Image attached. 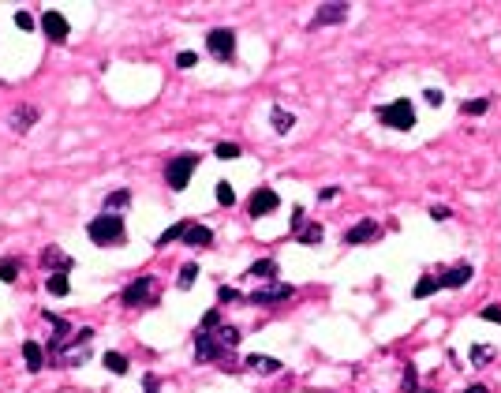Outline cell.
<instances>
[{
  "instance_id": "cell-1",
  "label": "cell",
  "mask_w": 501,
  "mask_h": 393,
  "mask_svg": "<svg viewBox=\"0 0 501 393\" xmlns=\"http://www.w3.org/2000/svg\"><path fill=\"white\" fill-rule=\"evenodd\" d=\"M124 233H127V225L120 214H97L94 221L86 225V236H90L94 247H120L124 244Z\"/></svg>"
},
{
  "instance_id": "cell-2",
  "label": "cell",
  "mask_w": 501,
  "mask_h": 393,
  "mask_svg": "<svg viewBox=\"0 0 501 393\" xmlns=\"http://www.w3.org/2000/svg\"><path fill=\"white\" fill-rule=\"evenodd\" d=\"M374 120L389 131H411L416 127V105H411L408 97H393V102L374 109Z\"/></svg>"
},
{
  "instance_id": "cell-3",
  "label": "cell",
  "mask_w": 501,
  "mask_h": 393,
  "mask_svg": "<svg viewBox=\"0 0 501 393\" xmlns=\"http://www.w3.org/2000/svg\"><path fill=\"white\" fill-rule=\"evenodd\" d=\"M199 161H202V154H176V158H169L165 161V184H169L172 191H183L191 184L195 169H199Z\"/></svg>"
},
{
  "instance_id": "cell-4",
  "label": "cell",
  "mask_w": 501,
  "mask_h": 393,
  "mask_svg": "<svg viewBox=\"0 0 501 393\" xmlns=\"http://www.w3.org/2000/svg\"><path fill=\"white\" fill-rule=\"evenodd\" d=\"M206 53H210L217 64H232L236 60V30L232 27L206 30Z\"/></svg>"
},
{
  "instance_id": "cell-5",
  "label": "cell",
  "mask_w": 501,
  "mask_h": 393,
  "mask_svg": "<svg viewBox=\"0 0 501 393\" xmlns=\"http://www.w3.org/2000/svg\"><path fill=\"white\" fill-rule=\"evenodd\" d=\"M154 289H157V277L154 274H139L132 285H127L124 292H120V303L124 308H154Z\"/></svg>"
},
{
  "instance_id": "cell-6",
  "label": "cell",
  "mask_w": 501,
  "mask_h": 393,
  "mask_svg": "<svg viewBox=\"0 0 501 393\" xmlns=\"http://www.w3.org/2000/svg\"><path fill=\"white\" fill-rule=\"evenodd\" d=\"M191 341H195V364H221V359H228V348L210 330H195Z\"/></svg>"
},
{
  "instance_id": "cell-7",
  "label": "cell",
  "mask_w": 501,
  "mask_h": 393,
  "mask_svg": "<svg viewBox=\"0 0 501 393\" xmlns=\"http://www.w3.org/2000/svg\"><path fill=\"white\" fill-rule=\"evenodd\" d=\"M292 296H296V289H292V285H281V281H274V285H266V289L247 292L244 303H255V308H281V303H288Z\"/></svg>"
},
{
  "instance_id": "cell-8",
  "label": "cell",
  "mask_w": 501,
  "mask_h": 393,
  "mask_svg": "<svg viewBox=\"0 0 501 393\" xmlns=\"http://www.w3.org/2000/svg\"><path fill=\"white\" fill-rule=\"evenodd\" d=\"M281 206V195L269 188V184H262V188H255L250 191V199H247V214L250 217H266V214H274Z\"/></svg>"
},
{
  "instance_id": "cell-9",
  "label": "cell",
  "mask_w": 501,
  "mask_h": 393,
  "mask_svg": "<svg viewBox=\"0 0 501 393\" xmlns=\"http://www.w3.org/2000/svg\"><path fill=\"white\" fill-rule=\"evenodd\" d=\"M378 236H382V225H378L374 217H359V221L344 233V244L348 247H363V244H370V240H378Z\"/></svg>"
},
{
  "instance_id": "cell-10",
  "label": "cell",
  "mask_w": 501,
  "mask_h": 393,
  "mask_svg": "<svg viewBox=\"0 0 501 393\" xmlns=\"http://www.w3.org/2000/svg\"><path fill=\"white\" fill-rule=\"evenodd\" d=\"M475 266L472 262H453V266H442L438 270V289H464L472 281Z\"/></svg>"
},
{
  "instance_id": "cell-11",
  "label": "cell",
  "mask_w": 501,
  "mask_h": 393,
  "mask_svg": "<svg viewBox=\"0 0 501 393\" xmlns=\"http://www.w3.org/2000/svg\"><path fill=\"white\" fill-rule=\"evenodd\" d=\"M41 34H45L52 46H64L68 41V34H71V27H68V19H64L60 12H41Z\"/></svg>"
},
{
  "instance_id": "cell-12",
  "label": "cell",
  "mask_w": 501,
  "mask_h": 393,
  "mask_svg": "<svg viewBox=\"0 0 501 393\" xmlns=\"http://www.w3.org/2000/svg\"><path fill=\"white\" fill-rule=\"evenodd\" d=\"M41 266H45L49 274H71V270H75V258L64 255L60 244H49L45 251H41Z\"/></svg>"
},
{
  "instance_id": "cell-13",
  "label": "cell",
  "mask_w": 501,
  "mask_h": 393,
  "mask_svg": "<svg viewBox=\"0 0 501 393\" xmlns=\"http://www.w3.org/2000/svg\"><path fill=\"white\" fill-rule=\"evenodd\" d=\"M348 19V4H318V12L311 15V30L318 27H341Z\"/></svg>"
},
{
  "instance_id": "cell-14",
  "label": "cell",
  "mask_w": 501,
  "mask_h": 393,
  "mask_svg": "<svg viewBox=\"0 0 501 393\" xmlns=\"http://www.w3.org/2000/svg\"><path fill=\"white\" fill-rule=\"evenodd\" d=\"M38 120H41V109L38 105H19V109H12V116H8V127H12L15 135H27Z\"/></svg>"
},
{
  "instance_id": "cell-15",
  "label": "cell",
  "mask_w": 501,
  "mask_h": 393,
  "mask_svg": "<svg viewBox=\"0 0 501 393\" xmlns=\"http://www.w3.org/2000/svg\"><path fill=\"white\" fill-rule=\"evenodd\" d=\"M23 359H27V371H30V375H38L41 367H49V352H45L38 341H23Z\"/></svg>"
},
{
  "instance_id": "cell-16",
  "label": "cell",
  "mask_w": 501,
  "mask_h": 393,
  "mask_svg": "<svg viewBox=\"0 0 501 393\" xmlns=\"http://www.w3.org/2000/svg\"><path fill=\"white\" fill-rule=\"evenodd\" d=\"M277 274L281 270H277L274 258H258V262H250V266L244 270V277H258V281H269V285L277 281Z\"/></svg>"
},
{
  "instance_id": "cell-17",
  "label": "cell",
  "mask_w": 501,
  "mask_h": 393,
  "mask_svg": "<svg viewBox=\"0 0 501 393\" xmlns=\"http://www.w3.org/2000/svg\"><path fill=\"white\" fill-rule=\"evenodd\" d=\"M244 364H247L250 371H258V375H277V371L285 367L277 356H262V352H250V356L244 359Z\"/></svg>"
},
{
  "instance_id": "cell-18",
  "label": "cell",
  "mask_w": 501,
  "mask_h": 393,
  "mask_svg": "<svg viewBox=\"0 0 501 393\" xmlns=\"http://www.w3.org/2000/svg\"><path fill=\"white\" fill-rule=\"evenodd\" d=\"M180 244H188V247H210V244H213V228H206V225H195V221H191Z\"/></svg>"
},
{
  "instance_id": "cell-19",
  "label": "cell",
  "mask_w": 501,
  "mask_h": 393,
  "mask_svg": "<svg viewBox=\"0 0 501 393\" xmlns=\"http://www.w3.org/2000/svg\"><path fill=\"white\" fill-rule=\"evenodd\" d=\"M269 124H274V131H277V135H288V131L296 127V116H292L288 109L274 105V109H269Z\"/></svg>"
},
{
  "instance_id": "cell-20",
  "label": "cell",
  "mask_w": 501,
  "mask_h": 393,
  "mask_svg": "<svg viewBox=\"0 0 501 393\" xmlns=\"http://www.w3.org/2000/svg\"><path fill=\"white\" fill-rule=\"evenodd\" d=\"M188 225H191V221H188V217H183V221H176V225H169V228H165V233H161V236L154 240V247L161 251V247H169V244H172V240H183V233H188Z\"/></svg>"
},
{
  "instance_id": "cell-21",
  "label": "cell",
  "mask_w": 501,
  "mask_h": 393,
  "mask_svg": "<svg viewBox=\"0 0 501 393\" xmlns=\"http://www.w3.org/2000/svg\"><path fill=\"white\" fill-rule=\"evenodd\" d=\"M120 206H132V188H116L105 195V214H116Z\"/></svg>"
},
{
  "instance_id": "cell-22",
  "label": "cell",
  "mask_w": 501,
  "mask_h": 393,
  "mask_svg": "<svg viewBox=\"0 0 501 393\" xmlns=\"http://www.w3.org/2000/svg\"><path fill=\"white\" fill-rule=\"evenodd\" d=\"M400 389H404V393H430V389L419 386V367L411 364V359L404 364V378H400Z\"/></svg>"
},
{
  "instance_id": "cell-23",
  "label": "cell",
  "mask_w": 501,
  "mask_h": 393,
  "mask_svg": "<svg viewBox=\"0 0 501 393\" xmlns=\"http://www.w3.org/2000/svg\"><path fill=\"white\" fill-rule=\"evenodd\" d=\"M322 236H325V228L318 225V221H311V225H303L299 233H296V240L303 247H314V244H322Z\"/></svg>"
},
{
  "instance_id": "cell-24",
  "label": "cell",
  "mask_w": 501,
  "mask_h": 393,
  "mask_svg": "<svg viewBox=\"0 0 501 393\" xmlns=\"http://www.w3.org/2000/svg\"><path fill=\"white\" fill-rule=\"evenodd\" d=\"M213 337H217V341H221L225 348H228V352H232V348L239 345V337H244V333H239L236 330V326H217V330H210Z\"/></svg>"
},
{
  "instance_id": "cell-25",
  "label": "cell",
  "mask_w": 501,
  "mask_h": 393,
  "mask_svg": "<svg viewBox=\"0 0 501 393\" xmlns=\"http://www.w3.org/2000/svg\"><path fill=\"white\" fill-rule=\"evenodd\" d=\"M45 289H49V296H68V292H71V277L68 274H49Z\"/></svg>"
},
{
  "instance_id": "cell-26",
  "label": "cell",
  "mask_w": 501,
  "mask_h": 393,
  "mask_svg": "<svg viewBox=\"0 0 501 393\" xmlns=\"http://www.w3.org/2000/svg\"><path fill=\"white\" fill-rule=\"evenodd\" d=\"M101 364H105L108 375H127V356L124 352H105Z\"/></svg>"
},
{
  "instance_id": "cell-27",
  "label": "cell",
  "mask_w": 501,
  "mask_h": 393,
  "mask_svg": "<svg viewBox=\"0 0 501 393\" xmlns=\"http://www.w3.org/2000/svg\"><path fill=\"white\" fill-rule=\"evenodd\" d=\"M494 356H498V348H490V345H472V352H467V359H472L475 367H490Z\"/></svg>"
},
{
  "instance_id": "cell-28",
  "label": "cell",
  "mask_w": 501,
  "mask_h": 393,
  "mask_svg": "<svg viewBox=\"0 0 501 393\" xmlns=\"http://www.w3.org/2000/svg\"><path fill=\"white\" fill-rule=\"evenodd\" d=\"M199 274H202V270L195 266V262H183V266H180V277H176V289L188 292V289L195 285V281H199Z\"/></svg>"
},
{
  "instance_id": "cell-29",
  "label": "cell",
  "mask_w": 501,
  "mask_h": 393,
  "mask_svg": "<svg viewBox=\"0 0 501 393\" xmlns=\"http://www.w3.org/2000/svg\"><path fill=\"white\" fill-rule=\"evenodd\" d=\"M434 292H438V277L423 274V277L416 281V289H411V296H416V300H427V296H434Z\"/></svg>"
},
{
  "instance_id": "cell-30",
  "label": "cell",
  "mask_w": 501,
  "mask_h": 393,
  "mask_svg": "<svg viewBox=\"0 0 501 393\" xmlns=\"http://www.w3.org/2000/svg\"><path fill=\"white\" fill-rule=\"evenodd\" d=\"M19 266H23L19 258H4V262H0V281H4V285H15V281H19Z\"/></svg>"
},
{
  "instance_id": "cell-31",
  "label": "cell",
  "mask_w": 501,
  "mask_h": 393,
  "mask_svg": "<svg viewBox=\"0 0 501 393\" xmlns=\"http://www.w3.org/2000/svg\"><path fill=\"white\" fill-rule=\"evenodd\" d=\"M486 109H490V94H486V97H472V102H464L460 113H464V116H483Z\"/></svg>"
},
{
  "instance_id": "cell-32",
  "label": "cell",
  "mask_w": 501,
  "mask_h": 393,
  "mask_svg": "<svg viewBox=\"0 0 501 393\" xmlns=\"http://www.w3.org/2000/svg\"><path fill=\"white\" fill-rule=\"evenodd\" d=\"M213 195H217V202H221V206H232L236 202V191H232V184H228V180H217Z\"/></svg>"
},
{
  "instance_id": "cell-33",
  "label": "cell",
  "mask_w": 501,
  "mask_h": 393,
  "mask_svg": "<svg viewBox=\"0 0 501 393\" xmlns=\"http://www.w3.org/2000/svg\"><path fill=\"white\" fill-rule=\"evenodd\" d=\"M239 154H244V150H239L236 143H217L213 146V158H221V161H236Z\"/></svg>"
},
{
  "instance_id": "cell-34",
  "label": "cell",
  "mask_w": 501,
  "mask_h": 393,
  "mask_svg": "<svg viewBox=\"0 0 501 393\" xmlns=\"http://www.w3.org/2000/svg\"><path fill=\"white\" fill-rule=\"evenodd\" d=\"M236 300H244V292L232 289V285H217V303H236Z\"/></svg>"
},
{
  "instance_id": "cell-35",
  "label": "cell",
  "mask_w": 501,
  "mask_h": 393,
  "mask_svg": "<svg viewBox=\"0 0 501 393\" xmlns=\"http://www.w3.org/2000/svg\"><path fill=\"white\" fill-rule=\"evenodd\" d=\"M221 326V308H210L202 315V322H199V330H217Z\"/></svg>"
},
{
  "instance_id": "cell-36",
  "label": "cell",
  "mask_w": 501,
  "mask_h": 393,
  "mask_svg": "<svg viewBox=\"0 0 501 393\" xmlns=\"http://www.w3.org/2000/svg\"><path fill=\"white\" fill-rule=\"evenodd\" d=\"M303 225H307V210H303V206H292V236H296Z\"/></svg>"
},
{
  "instance_id": "cell-37",
  "label": "cell",
  "mask_w": 501,
  "mask_h": 393,
  "mask_svg": "<svg viewBox=\"0 0 501 393\" xmlns=\"http://www.w3.org/2000/svg\"><path fill=\"white\" fill-rule=\"evenodd\" d=\"M423 102H427L430 109H438V105L445 102V94H442V90H434V86H427V90H423Z\"/></svg>"
},
{
  "instance_id": "cell-38",
  "label": "cell",
  "mask_w": 501,
  "mask_h": 393,
  "mask_svg": "<svg viewBox=\"0 0 501 393\" xmlns=\"http://www.w3.org/2000/svg\"><path fill=\"white\" fill-rule=\"evenodd\" d=\"M195 64H199V53H180V57H176V68H183V71L195 68Z\"/></svg>"
},
{
  "instance_id": "cell-39",
  "label": "cell",
  "mask_w": 501,
  "mask_h": 393,
  "mask_svg": "<svg viewBox=\"0 0 501 393\" xmlns=\"http://www.w3.org/2000/svg\"><path fill=\"white\" fill-rule=\"evenodd\" d=\"M430 217H434V221H449V217H453V210H449V206H430Z\"/></svg>"
},
{
  "instance_id": "cell-40",
  "label": "cell",
  "mask_w": 501,
  "mask_h": 393,
  "mask_svg": "<svg viewBox=\"0 0 501 393\" xmlns=\"http://www.w3.org/2000/svg\"><path fill=\"white\" fill-rule=\"evenodd\" d=\"M15 27H23V30H34V15H30V12H15Z\"/></svg>"
},
{
  "instance_id": "cell-41",
  "label": "cell",
  "mask_w": 501,
  "mask_h": 393,
  "mask_svg": "<svg viewBox=\"0 0 501 393\" xmlns=\"http://www.w3.org/2000/svg\"><path fill=\"white\" fill-rule=\"evenodd\" d=\"M479 319H486V322H501V308H483V311H479Z\"/></svg>"
},
{
  "instance_id": "cell-42",
  "label": "cell",
  "mask_w": 501,
  "mask_h": 393,
  "mask_svg": "<svg viewBox=\"0 0 501 393\" xmlns=\"http://www.w3.org/2000/svg\"><path fill=\"white\" fill-rule=\"evenodd\" d=\"M143 386H146V393H157V375H154V371H146V375H143Z\"/></svg>"
},
{
  "instance_id": "cell-43",
  "label": "cell",
  "mask_w": 501,
  "mask_h": 393,
  "mask_svg": "<svg viewBox=\"0 0 501 393\" xmlns=\"http://www.w3.org/2000/svg\"><path fill=\"white\" fill-rule=\"evenodd\" d=\"M337 195H341V188H322V191H318V199H322V202H333Z\"/></svg>"
},
{
  "instance_id": "cell-44",
  "label": "cell",
  "mask_w": 501,
  "mask_h": 393,
  "mask_svg": "<svg viewBox=\"0 0 501 393\" xmlns=\"http://www.w3.org/2000/svg\"><path fill=\"white\" fill-rule=\"evenodd\" d=\"M460 393H490V389L483 386V382H475V386H467V389H460Z\"/></svg>"
}]
</instances>
